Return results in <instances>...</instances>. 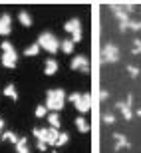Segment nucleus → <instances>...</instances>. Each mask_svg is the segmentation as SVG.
I'll return each instance as SVG.
<instances>
[{
	"mask_svg": "<svg viewBox=\"0 0 141 153\" xmlns=\"http://www.w3.org/2000/svg\"><path fill=\"white\" fill-rule=\"evenodd\" d=\"M44 105L48 109H52V111H56V114H58V111L66 105V91H64L62 88H58V90H48Z\"/></svg>",
	"mask_w": 141,
	"mask_h": 153,
	"instance_id": "nucleus-1",
	"label": "nucleus"
},
{
	"mask_svg": "<svg viewBox=\"0 0 141 153\" xmlns=\"http://www.w3.org/2000/svg\"><path fill=\"white\" fill-rule=\"evenodd\" d=\"M0 48H2V66L8 70H14L16 68V62H18V54H16V48L8 42V40H4L2 44H0Z\"/></svg>",
	"mask_w": 141,
	"mask_h": 153,
	"instance_id": "nucleus-2",
	"label": "nucleus"
},
{
	"mask_svg": "<svg viewBox=\"0 0 141 153\" xmlns=\"http://www.w3.org/2000/svg\"><path fill=\"white\" fill-rule=\"evenodd\" d=\"M32 133L38 137V141L46 143V145H56V139L60 135V131L54 129V127H34Z\"/></svg>",
	"mask_w": 141,
	"mask_h": 153,
	"instance_id": "nucleus-3",
	"label": "nucleus"
},
{
	"mask_svg": "<svg viewBox=\"0 0 141 153\" xmlns=\"http://www.w3.org/2000/svg\"><path fill=\"white\" fill-rule=\"evenodd\" d=\"M38 46L44 48L46 52H50V54H56V52L60 50V40L52 34V32H42V34L38 36Z\"/></svg>",
	"mask_w": 141,
	"mask_h": 153,
	"instance_id": "nucleus-4",
	"label": "nucleus"
},
{
	"mask_svg": "<svg viewBox=\"0 0 141 153\" xmlns=\"http://www.w3.org/2000/svg\"><path fill=\"white\" fill-rule=\"evenodd\" d=\"M70 102L78 108L79 114H85V111H90V108H91L90 94H70Z\"/></svg>",
	"mask_w": 141,
	"mask_h": 153,
	"instance_id": "nucleus-5",
	"label": "nucleus"
},
{
	"mask_svg": "<svg viewBox=\"0 0 141 153\" xmlns=\"http://www.w3.org/2000/svg\"><path fill=\"white\" fill-rule=\"evenodd\" d=\"M119 48L113 42H107L105 46H103V50H102V60L105 64H115V62H119Z\"/></svg>",
	"mask_w": 141,
	"mask_h": 153,
	"instance_id": "nucleus-6",
	"label": "nucleus"
},
{
	"mask_svg": "<svg viewBox=\"0 0 141 153\" xmlns=\"http://www.w3.org/2000/svg\"><path fill=\"white\" fill-rule=\"evenodd\" d=\"M111 10H113V14L117 16V20H119V32H125V30L129 28V14L121 8V4H111Z\"/></svg>",
	"mask_w": 141,
	"mask_h": 153,
	"instance_id": "nucleus-7",
	"label": "nucleus"
},
{
	"mask_svg": "<svg viewBox=\"0 0 141 153\" xmlns=\"http://www.w3.org/2000/svg\"><path fill=\"white\" fill-rule=\"evenodd\" d=\"M64 30L72 34L73 44L82 40V24H79V20H78V18H72V20H68V22L64 24Z\"/></svg>",
	"mask_w": 141,
	"mask_h": 153,
	"instance_id": "nucleus-8",
	"label": "nucleus"
},
{
	"mask_svg": "<svg viewBox=\"0 0 141 153\" xmlns=\"http://www.w3.org/2000/svg\"><path fill=\"white\" fill-rule=\"evenodd\" d=\"M70 68L78 70V72H82V74H88V72H90V62H88L85 56H76L72 62H70Z\"/></svg>",
	"mask_w": 141,
	"mask_h": 153,
	"instance_id": "nucleus-9",
	"label": "nucleus"
},
{
	"mask_svg": "<svg viewBox=\"0 0 141 153\" xmlns=\"http://www.w3.org/2000/svg\"><path fill=\"white\" fill-rule=\"evenodd\" d=\"M131 103H133V96H127V100L125 102H117L115 103V108L121 111V115H123V119H131L133 117V111H131Z\"/></svg>",
	"mask_w": 141,
	"mask_h": 153,
	"instance_id": "nucleus-10",
	"label": "nucleus"
},
{
	"mask_svg": "<svg viewBox=\"0 0 141 153\" xmlns=\"http://www.w3.org/2000/svg\"><path fill=\"white\" fill-rule=\"evenodd\" d=\"M12 32V18L10 14H2L0 16V36H8Z\"/></svg>",
	"mask_w": 141,
	"mask_h": 153,
	"instance_id": "nucleus-11",
	"label": "nucleus"
},
{
	"mask_svg": "<svg viewBox=\"0 0 141 153\" xmlns=\"http://www.w3.org/2000/svg\"><path fill=\"white\" fill-rule=\"evenodd\" d=\"M113 139H115V151H119V149H129L131 143L127 141V137L123 135V133H113Z\"/></svg>",
	"mask_w": 141,
	"mask_h": 153,
	"instance_id": "nucleus-12",
	"label": "nucleus"
},
{
	"mask_svg": "<svg viewBox=\"0 0 141 153\" xmlns=\"http://www.w3.org/2000/svg\"><path fill=\"white\" fill-rule=\"evenodd\" d=\"M60 70V64L56 62V58H48L46 60V66H44V74L46 76H54Z\"/></svg>",
	"mask_w": 141,
	"mask_h": 153,
	"instance_id": "nucleus-13",
	"label": "nucleus"
},
{
	"mask_svg": "<svg viewBox=\"0 0 141 153\" xmlns=\"http://www.w3.org/2000/svg\"><path fill=\"white\" fill-rule=\"evenodd\" d=\"M76 127H78V131H82V133H88V131H90V123H88V119H85L84 115L76 117Z\"/></svg>",
	"mask_w": 141,
	"mask_h": 153,
	"instance_id": "nucleus-14",
	"label": "nucleus"
},
{
	"mask_svg": "<svg viewBox=\"0 0 141 153\" xmlns=\"http://www.w3.org/2000/svg\"><path fill=\"white\" fill-rule=\"evenodd\" d=\"M2 94H4L6 97H10V100H14V102L18 100V91H16V85H14V84H8V85H4V90H2Z\"/></svg>",
	"mask_w": 141,
	"mask_h": 153,
	"instance_id": "nucleus-15",
	"label": "nucleus"
},
{
	"mask_svg": "<svg viewBox=\"0 0 141 153\" xmlns=\"http://www.w3.org/2000/svg\"><path fill=\"white\" fill-rule=\"evenodd\" d=\"M18 20H20V24H22L24 28H30V26H32V16H30V12H26V10H22L18 14Z\"/></svg>",
	"mask_w": 141,
	"mask_h": 153,
	"instance_id": "nucleus-16",
	"label": "nucleus"
},
{
	"mask_svg": "<svg viewBox=\"0 0 141 153\" xmlns=\"http://www.w3.org/2000/svg\"><path fill=\"white\" fill-rule=\"evenodd\" d=\"M16 153H30V147H28V139L26 137H20L16 143Z\"/></svg>",
	"mask_w": 141,
	"mask_h": 153,
	"instance_id": "nucleus-17",
	"label": "nucleus"
},
{
	"mask_svg": "<svg viewBox=\"0 0 141 153\" xmlns=\"http://www.w3.org/2000/svg\"><path fill=\"white\" fill-rule=\"evenodd\" d=\"M0 139H4V141H10V143H14V145H16L20 137H18V133H14V131H2Z\"/></svg>",
	"mask_w": 141,
	"mask_h": 153,
	"instance_id": "nucleus-18",
	"label": "nucleus"
},
{
	"mask_svg": "<svg viewBox=\"0 0 141 153\" xmlns=\"http://www.w3.org/2000/svg\"><path fill=\"white\" fill-rule=\"evenodd\" d=\"M73 40H62V42H60V48H62V52L64 54H72L73 52Z\"/></svg>",
	"mask_w": 141,
	"mask_h": 153,
	"instance_id": "nucleus-19",
	"label": "nucleus"
},
{
	"mask_svg": "<svg viewBox=\"0 0 141 153\" xmlns=\"http://www.w3.org/2000/svg\"><path fill=\"white\" fill-rule=\"evenodd\" d=\"M48 121H50V125L54 127V129H60V125H62V121H60V115H58L56 111H52V114L48 115Z\"/></svg>",
	"mask_w": 141,
	"mask_h": 153,
	"instance_id": "nucleus-20",
	"label": "nucleus"
},
{
	"mask_svg": "<svg viewBox=\"0 0 141 153\" xmlns=\"http://www.w3.org/2000/svg\"><path fill=\"white\" fill-rule=\"evenodd\" d=\"M40 54V46H38V42L36 44H32V46H28L26 50H24V56H38Z\"/></svg>",
	"mask_w": 141,
	"mask_h": 153,
	"instance_id": "nucleus-21",
	"label": "nucleus"
},
{
	"mask_svg": "<svg viewBox=\"0 0 141 153\" xmlns=\"http://www.w3.org/2000/svg\"><path fill=\"white\" fill-rule=\"evenodd\" d=\"M68 141H70V135H68V133H60V135H58V139H56V145H54V147H62V145H66Z\"/></svg>",
	"mask_w": 141,
	"mask_h": 153,
	"instance_id": "nucleus-22",
	"label": "nucleus"
},
{
	"mask_svg": "<svg viewBox=\"0 0 141 153\" xmlns=\"http://www.w3.org/2000/svg\"><path fill=\"white\" fill-rule=\"evenodd\" d=\"M34 115L38 119L46 117V115H48V108H46V105H38V108H36V111H34Z\"/></svg>",
	"mask_w": 141,
	"mask_h": 153,
	"instance_id": "nucleus-23",
	"label": "nucleus"
},
{
	"mask_svg": "<svg viewBox=\"0 0 141 153\" xmlns=\"http://www.w3.org/2000/svg\"><path fill=\"white\" fill-rule=\"evenodd\" d=\"M131 54H133V56L141 54V38H135V40H133V48H131Z\"/></svg>",
	"mask_w": 141,
	"mask_h": 153,
	"instance_id": "nucleus-24",
	"label": "nucleus"
},
{
	"mask_svg": "<svg viewBox=\"0 0 141 153\" xmlns=\"http://www.w3.org/2000/svg\"><path fill=\"white\" fill-rule=\"evenodd\" d=\"M103 123H105V125H113V123H115V115L109 114V111L103 114Z\"/></svg>",
	"mask_w": 141,
	"mask_h": 153,
	"instance_id": "nucleus-25",
	"label": "nucleus"
},
{
	"mask_svg": "<svg viewBox=\"0 0 141 153\" xmlns=\"http://www.w3.org/2000/svg\"><path fill=\"white\" fill-rule=\"evenodd\" d=\"M127 72H129L131 78H137V76H139V68H137V66H127Z\"/></svg>",
	"mask_w": 141,
	"mask_h": 153,
	"instance_id": "nucleus-26",
	"label": "nucleus"
},
{
	"mask_svg": "<svg viewBox=\"0 0 141 153\" xmlns=\"http://www.w3.org/2000/svg\"><path fill=\"white\" fill-rule=\"evenodd\" d=\"M129 28L135 30V32H139V30H141V20H131V22H129Z\"/></svg>",
	"mask_w": 141,
	"mask_h": 153,
	"instance_id": "nucleus-27",
	"label": "nucleus"
},
{
	"mask_svg": "<svg viewBox=\"0 0 141 153\" xmlns=\"http://www.w3.org/2000/svg\"><path fill=\"white\" fill-rule=\"evenodd\" d=\"M46 147H48V145H46V143L38 141V149H40V151H46Z\"/></svg>",
	"mask_w": 141,
	"mask_h": 153,
	"instance_id": "nucleus-28",
	"label": "nucleus"
},
{
	"mask_svg": "<svg viewBox=\"0 0 141 153\" xmlns=\"http://www.w3.org/2000/svg\"><path fill=\"white\" fill-rule=\"evenodd\" d=\"M99 97H102V102H105L107 97H109V94H107V91H102V94H99Z\"/></svg>",
	"mask_w": 141,
	"mask_h": 153,
	"instance_id": "nucleus-29",
	"label": "nucleus"
},
{
	"mask_svg": "<svg viewBox=\"0 0 141 153\" xmlns=\"http://www.w3.org/2000/svg\"><path fill=\"white\" fill-rule=\"evenodd\" d=\"M2 131H4V119L0 117V135H2Z\"/></svg>",
	"mask_w": 141,
	"mask_h": 153,
	"instance_id": "nucleus-30",
	"label": "nucleus"
},
{
	"mask_svg": "<svg viewBox=\"0 0 141 153\" xmlns=\"http://www.w3.org/2000/svg\"><path fill=\"white\" fill-rule=\"evenodd\" d=\"M135 115H137V117H141V108L137 109V114H135Z\"/></svg>",
	"mask_w": 141,
	"mask_h": 153,
	"instance_id": "nucleus-31",
	"label": "nucleus"
},
{
	"mask_svg": "<svg viewBox=\"0 0 141 153\" xmlns=\"http://www.w3.org/2000/svg\"><path fill=\"white\" fill-rule=\"evenodd\" d=\"M52 153H58V151H52Z\"/></svg>",
	"mask_w": 141,
	"mask_h": 153,
	"instance_id": "nucleus-32",
	"label": "nucleus"
}]
</instances>
